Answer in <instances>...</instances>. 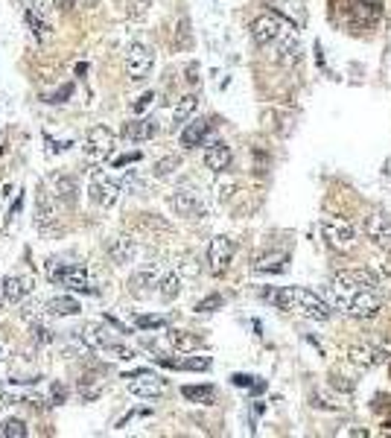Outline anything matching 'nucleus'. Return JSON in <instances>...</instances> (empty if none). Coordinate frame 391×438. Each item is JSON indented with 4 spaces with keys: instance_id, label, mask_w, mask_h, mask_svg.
<instances>
[{
    "instance_id": "obj_22",
    "label": "nucleus",
    "mask_w": 391,
    "mask_h": 438,
    "mask_svg": "<svg viewBox=\"0 0 391 438\" xmlns=\"http://www.w3.org/2000/svg\"><path fill=\"white\" fill-rule=\"evenodd\" d=\"M33 278L27 275H6L4 278V292H6V301H21V298H27L30 292H33Z\"/></svg>"
},
{
    "instance_id": "obj_28",
    "label": "nucleus",
    "mask_w": 391,
    "mask_h": 438,
    "mask_svg": "<svg viewBox=\"0 0 391 438\" xmlns=\"http://www.w3.org/2000/svg\"><path fill=\"white\" fill-rule=\"evenodd\" d=\"M181 395H184L187 400H193V403H205V406H210V403L216 400V388H213V386H184V388H181Z\"/></svg>"
},
{
    "instance_id": "obj_27",
    "label": "nucleus",
    "mask_w": 391,
    "mask_h": 438,
    "mask_svg": "<svg viewBox=\"0 0 391 438\" xmlns=\"http://www.w3.org/2000/svg\"><path fill=\"white\" fill-rule=\"evenodd\" d=\"M27 23H30V30H33V35H35L38 41H47V38H50V18L41 15V12H35L33 6H27Z\"/></svg>"
},
{
    "instance_id": "obj_33",
    "label": "nucleus",
    "mask_w": 391,
    "mask_h": 438,
    "mask_svg": "<svg viewBox=\"0 0 391 438\" xmlns=\"http://www.w3.org/2000/svg\"><path fill=\"white\" fill-rule=\"evenodd\" d=\"M0 435H6V438H27L30 429H27V424L18 421V418H6L4 424H0Z\"/></svg>"
},
{
    "instance_id": "obj_9",
    "label": "nucleus",
    "mask_w": 391,
    "mask_h": 438,
    "mask_svg": "<svg viewBox=\"0 0 391 438\" xmlns=\"http://www.w3.org/2000/svg\"><path fill=\"white\" fill-rule=\"evenodd\" d=\"M155 64V53H152V47H146V44H132L129 47V53H126V73H129V79L132 82H143L146 77H149V70Z\"/></svg>"
},
{
    "instance_id": "obj_34",
    "label": "nucleus",
    "mask_w": 391,
    "mask_h": 438,
    "mask_svg": "<svg viewBox=\"0 0 391 438\" xmlns=\"http://www.w3.org/2000/svg\"><path fill=\"white\" fill-rule=\"evenodd\" d=\"M135 327L137 330H161V327H166V315H137Z\"/></svg>"
},
{
    "instance_id": "obj_18",
    "label": "nucleus",
    "mask_w": 391,
    "mask_h": 438,
    "mask_svg": "<svg viewBox=\"0 0 391 438\" xmlns=\"http://www.w3.org/2000/svg\"><path fill=\"white\" fill-rule=\"evenodd\" d=\"M208 132H210V123L208 120H190V123H184V129H181V146L184 150H196V146H202L205 143V137H208Z\"/></svg>"
},
{
    "instance_id": "obj_32",
    "label": "nucleus",
    "mask_w": 391,
    "mask_h": 438,
    "mask_svg": "<svg viewBox=\"0 0 391 438\" xmlns=\"http://www.w3.org/2000/svg\"><path fill=\"white\" fill-rule=\"evenodd\" d=\"M178 167H181L178 155H166V158H161V161L152 167V176H155V179H169V176H173Z\"/></svg>"
},
{
    "instance_id": "obj_3",
    "label": "nucleus",
    "mask_w": 391,
    "mask_h": 438,
    "mask_svg": "<svg viewBox=\"0 0 391 438\" xmlns=\"http://www.w3.org/2000/svg\"><path fill=\"white\" fill-rule=\"evenodd\" d=\"M47 278L59 286H67L73 292H85V296H96V281L91 278V272L79 263H56L50 260L47 263Z\"/></svg>"
},
{
    "instance_id": "obj_17",
    "label": "nucleus",
    "mask_w": 391,
    "mask_h": 438,
    "mask_svg": "<svg viewBox=\"0 0 391 438\" xmlns=\"http://www.w3.org/2000/svg\"><path fill=\"white\" fill-rule=\"evenodd\" d=\"M135 254H137V246H135L132 237H114V240H108V257H111L117 266L135 263Z\"/></svg>"
},
{
    "instance_id": "obj_4",
    "label": "nucleus",
    "mask_w": 391,
    "mask_h": 438,
    "mask_svg": "<svg viewBox=\"0 0 391 438\" xmlns=\"http://www.w3.org/2000/svg\"><path fill=\"white\" fill-rule=\"evenodd\" d=\"M79 339L96 354H103V356H111V359H132L135 351L123 342H117V339H111V333L103 327V325H85Z\"/></svg>"
},
{
    "instance_id": "obj_20",
    "label": "nucleus",
    "mask_w": 391,
    "mask_h": 438,
    "mask_svg": "<svg viewBox=\"0 0 391 438\" xmlns=\"http://www.w3.org/2000/svg\"><path fill=\"white\" fill-rule=\"evenodd\" d=\"M82 307L76 298H70V296H56L44 304V313L50 315V319H67V315H76Z\"/></svg>"
},
{
    "instance_id": "obj_7",
    "label": "nucleus",
    "mask_w": 391,
    "mask_h": 438,
    "mask_svg": "<svg viewBox=\"0 0 391 438\" xmlns=\"http://www.w3.org/2000/svg\"><path fill=\"white\" fill-rule=\"evenodd\" d=\"M322 234H324V240H327V246L336 249V252H348V249H353L356 234H353V225L348 223V219H341V216H330V219H324V223H322Z\"/></svg>"
},
{
    "instance_id": "obj_15",
    "label": "nucleus",
    "mask_w": 391,
    "mask_h": 438,
    "mask_svg": "<svg viewBox=\"0 0 391 438\" xmlns=\"http://www.w3.org/2000/svg\"><path fill=\"white\" fill-rule=\"evenodd\" d=\"M231 146L225 140H213L208 150H205V164L208 169H213V173H225V169L231 167Z\"/></svg>"
},
{
    "instance_id": "obj_25",
    "label": "nucleus",
    "mask_w": 391,
    "mask_h": 438,
    "mask_svg": "<svg viewBox=\"0 0 391 438\" xmlns=\"http://www.w3.org/2000/svg\"><path fill=\"white\" fill-rule=\"evenodd\" d=\"M169 348L178 351V354H190L196 348H202V336L187 333V330H173L169 333Z\"/></svg>"
},
{
    "instance_id": "obj_30",
    "label": "nucleus",
    "mask_w": 391,
    "mask_h": 438,
    "mask_svg": "<svg viewBox=\"0 0 391 438\" xmlns=\"http://www.w3.org/2000/svg\"><path fill=\"white\" fill-rule=\"evenodd\" d=\"M161 289V298L164 301H173V298H178V292H181V275L178 272H169V275H164L161 278V283H158Z\"/></svg>"
},
{
    "instance_id": "obj_8",
    "label": "nucleus",
    "mask_w": 391,
    "mask_h": 438,
    "mask_svg": "<svg viewBox=\"0 0 391 438\" xmlns=\"http://www.w3.org/2000/svg\"><path fill=\"white\" fill-rule=\"evenodd\" d=\"M169 205H173V210L178 216H187V219H199L208 213V205L196 187H178L173 196H169Z\"/></svg>"
},
{
    "instance_id": "obj_37",
    "label": "nucleus",
    "mask_w": 391,
    "mask_h": 438,
    "mask_svg": "<svg viewBox=\"0 0 391 438\" xmlns=\"http://www.w3.org/2000/svg\"><path fill=\"white\" fill-rule=\"evenodd\" d=\"M283 263H286V254H275V257H268V260H263V263H257V269L260 272H280L283 269Z\"/></svg>"
},
{
    "instance_id": "obj_10",
    "label": "nucleus",
    "mask_w": 391,
    "mask_h": 438,
    "mask_svg": "<svg viewBox=\"0 0 391 438\" xmlns=\"http://www.w3.org/2000/svg\"><path fill=\"white\" fill-rule=\"evenodd\" d=\"M91 202L96 205V208H111L117 199H120V193H123V184L120 181H114L111 176H106V173H94L91 176Z\"/></svg>"
},
{
    "instance_id": "obj_47",
    "label": "nucleus",
    "mask_w": 391,
    "mask_h": 438,
    "mask_svg": "<svg viewBox=\"0 0 391 438\" xmlns=\"http://www.w3.org/2000/svg\"><path fill=\"white\" fill-rule=\"evenodd\" d=\"M388 427H391V421H388Z\"/></svg>"
},
{
    "instance_id": "obj_24",
    "label": "nucleus",
    "mask_w": 391,
    "mask_h": 438,
    "mask_svg": "<svg viewBox=\"0 0 391 438\" xmlns=\"http://www.w3.org/2000/svg\"><path fill=\"white\" fill-rule=\"evenodd\" d=\"M47 181H50V190H53V196L56 199H62V202H73V199H76V181H73V179H67V176H50V179H47Z\"/></svg>"
},
{
    "instance_id": "obj_2",
    "label": "nucleus",
    "mask_w": 391,
    "mask_h": 438,
    "mask_svg": "<svg viewBox=\"0 0 391 438\" xmlns=\"http://www.w3.org/2000/svg\"><path fill=\"white\" fill-rule=\"evenodd\" d=\"M266 301H272L275 307L286 310V313H295V315H304L310 322H327L333 307L327 304L324 296L312 289H304V286H283V289H266L263 292Z\"/></svg>"
},
{
    "instance_id": "obj_1",
    "label": "nucleus",
    "mask_w": 391,
    "mask_h": 438,
    "mask_svg": "<svg viewBox=\"0 0 391 438\" xmlns=\"http://www.w3.org/2000/svg\"><path fill=\"white\" fill-rule=\"evenodd\" d=\"M324 298L333 310L348 313L353 319H374V315H380V307H382L377 289H365L348 278H341L339 272L333 275L330 286L324 289Z\"/></svg>"
},
{
    "instance_id": "obj_44",
    "label": "nucleus",
    "mask_w": 391,
    "mask_h": 438,
    "mask_svg": "<svg viewBox=\"0 0 391 438\" xmlns=\"http://www.w3.org/2000/svg\"><path fill=\"white\" fill-rule=\"evenodd\" d=\"M53 4H56L59 9H73V6H76V0H53Z\"/></svg>"
},
{
    "instance_id": "obj_46",
    "label": "nucleus",
    "mask_w": 391,
    "mask_h": 438,
    "mask_svg": "<svg viewBox=\"0 0 391 438\" xmlns=\"http://www.w3.org/2000/svg\"><path fill=\"white\" fill-rule=\"evenodd\" d=\"M6 304V292H4V278H0V307Z\"/></svg>"
},
{
    "instance_id": "obj_42",
    "label": "nucleus",
    "mask_w": 391,
    "mask_h": 438,
    "mask_svg": "<svg viewBox=\"0 0 391 438\" xmlns=\"http://www.w3.org/2000/svg\"><path fill=\"white\" fill-rule=\"evenodd\" d=\"M73 94V85H62L56 94H50V100L47 103H64V96H70Z\"/></svg>"
},
{
    "instance_id": "obj_21",
    "label": "nucleus",
    "mask_w": 391,
    "mask_h": 438,
    "mask_svg": "<svg viewBox=\"0 0 391 438\" xmlns=\"http://www.w3.org/2000/svg\"><path fill=\"white\" fill-rule=\"evenodd\" d=\"M35 225L41 231H50L56 225V208H53V199H50V193L41 190L38 193V205H35Z\"/></svg>"
},
{
    "instance_id": "obj_12",
    "label": "nucleus",
    "mask_w": 391,
    "mask_h": 438,
    "mask_svg": "<svg viewBox=\"0 0 391 438\" xmlns=\"http://www.w3.org/2000/svg\"><path fill=\"white\" fill-rule=\"evenodd\" d=\"M362 231H365V237H368L377 249L391 252V223H388V216H382L380 210L365 213L362 216Z\"/></svg>"
},
{
    "instance_id": "obj_13",
    "label": "nucleus",
    "mask_w": 391,
    "mask_h": 438,
    "mask_svg": "<svg viewBox=\"0 0 391 438\" xmlns=\"http://www.w3.org/2000/svg\"><path fill=\"white\" fill-rule=\"evenodd\" d=\"M234 260V242L228 237H213L210 240V249H208V263H210V272L213 275H225L228 266Z\"/></svg>"
},
{
    "instance_id": "obj_45",
    "label": "nucleus",
    "mask_w": 391,
    "mask_h": 438,
    "mask_svg": "<svg viewBox=\"0 0 391 438\" xmlns=\"http://www.w3.org/2000/svg\"><path fill=\"white\" fill-rule=\"evenodd\" d=\"M196 73H199V67L190 64V67H187V82H196V79H199V77H196Z\"/></svg>"
},
{
    "instance_id": "obj_40",
    "label": "nucleus",
    "mask_w": 391,
    "mask_h": 438,
    "mask_svg": "<svg viewBox=\"0 0 391 438\" xmlns=\"http://www.w3.org/2000/svg\"><path fill=\"white\" fill-rule=\"evenodd\" d=\"M231 380H234V386H242V388H249V386H254V388H263V383H254L257 377H249V374H234Z\"/></svg>"
},
{
    "instance_id": "obj_41",
    "label": "nucleus",
    "mask_w": 391,
    "mask_h": 438,
    "mask_svg": "<svg viewBox=\"0 0 391 438\" xmlns=\"http://www.w3.org/2000/svg\"><path fill=\"white\" fill-rule=\"evenodd\" d=\"M50 395H53V403L59 406V403H64V400H67V388H64L62 383H53V388H50Z\"/></svg>"
},
{
    "instance_id": "obj_6",
    "label": "nucleus",
    "mask_w": 391,
    "mask_h": 438,
    "mask_svg": "<svg viewBox=\"0 0 391 438\" xmlns=\"http://www.w3.org/2000/svg\"><path fill=\"white\" fill-rule=\"evenodd\" d=\"M114 155V135L106 126H96L85 137V161L88 164H103Z\"/></svg>"
},
{
    "instance_id": "obj_16",
    "label": "nucleus",
    "mask_w": 391,
    "mask_h": 438,
    "mask_svg": "<svg viewBox=\"0 0 391 438\" xmlns=\"http://www.w3.org/2000/svg\"><path fill=\"white\" fill-rule=\"evenodd\" d=\"M155 132H158V123L152 117H140V120H129V123H123V135L126 140H132V143H140V140H149V137H155Z\"/></svg>"
},
{
    "instance_id": "obj_23",
    "label": "nucleus",
    "mask_w": 391,
    "mask_h": 438,
    "mask_svg": "<svg viewBox=\"0 0 391 438\" xmlns=\"http://www.w3.org/2000/svg\"><path fill=\"white\" fill-rule=\"evenodd\" d=\"M158 362L164 369H178V371H208L213 359L210 356H190V359H166V356H158Z\"/></svg>"
},
{
    "instance_id": "obj_29",
    "label": "nucleus",
    "mask_w": 391,
    "mask_h": 438,
    "mask_svg": "<svg viewBox=\"0 0 391 438\" xmlns=\"http://www.w3.org/2000/svg\"><path fill=\"white\" fill-rule=\"evenodd\" d=\"M339 275L348 278V281H353V283H359V286H365V289H377V286H380L377 275L368 272V269H341Z\"/></svg>"
},
{
    "instance_id": "obj_39",
    "label": "nucleus",
    "mask_w": 391,
    "mask_h": 438,
    "mask_svg": "<svg viewBox=\"0 0 391 438\" xmlns=\"http://www.w3.org/2000/svg\"><path fill=\"white\" fill-rule=\"evenodd\" d=\"M152 100H155V94H152V91H149V94H140V96H137V103H132V111H135V114H143L146 108L152 106Z\"/></svg>"
},
{
    "instance_id": "obj_19",
    "label": "nucleus",
    "mask_w": 391,
    "mask_h": 438,
    "mask_svg": "<svg viewBox=\"0 0 391 438\" xmlns=\"http://www.w3.org/2000/svg\"><path fill=\"white\" fill-rule=\"evenodd\" d=\"M161 283V278H158V269L155 266H143V269H137L132 278H129V286H132V292L140 298V296H146L152 286H158Z\"/></svg>"
},
{
    "instance_id": "obj_11",
    "label": "nucleus",
    "mask_w": 391,
    "mask_h": 438,
    "mask_svg": "<svg viewBox=\"0 0 391 438\" xmlns=\"http://www.w3.org/2000/svg\"><path fill=\"white\" fill-rule=\"evenodd\" d=\"M129 392L137 398H161L166 395V380L152 374L149 369H140L129 374Z\"/></svg>"
},
{
    "instance_id": "obj_26",
    "label": "nucleus",
    "mask_w": 391,
    "mask_h": 438,
    "mask_svg": "<svg viewBox=\"0 0 391 438\" xmlns=\"http://www.w3.org/2000/svg\"><path fill=\"white\" fill-rule=\"evenodd\" d=\"M196 106H199V96H193V94L181 96L178 106L173 108V129H181L184 123H190V117L196 114Z\"/></svg>"
},
{
    "instance_id": "obj_14",
    "label": "nucleus",
    "mask_w": 391,
    "mask_h": 438,
    "mask_svg": "<svg viewBox=\"0 0 391 438\" xmlns=\"http://www.w3.org/2000/svg\"><path fill=\"white\" fill-rule=\"evenodd\" d=\"M348 359L356 365V369H377V365L388 362V354L374 348V345H351L348 348Z\"/></svg>"
},
{
    "instance_id": "obj_35",
    "label": "nucleus",
    "mask_w": 391,
    "mask_h": 438,
    "mask_svg": "<svg viewBox=\"0 0 391 438\" xmlns=\"http://www.w3.org/2000/svg\"><path fill=\"white\" fill-rule=\"evenodd\" d=\"M149 12V0H126V15L129 18H143Z\"/></svg>"
},
{
    "instance_id": "obj_36",
    "label": "nucleus",
    "mask_w": 391,
    "mask_h": 438,
    "mask_svg": "<svg viewBox=\"0 0 391 438\" xmlns=\"http://www.w3.org/2000/svg\"><path fill=\"white\" fill-rule=\"evenodd\" d=\"M219 307H222V296H216L213 292V296H208V298H202L199 304H196V313H213Z\"/></svg>"
},
{
    "instance_id": "obj_38",
    "label": "nucleus",
    "mask_w": 391,
    "mask_h": 438,
    "mask_svg": "<svg viewBox=\"0 0 391 438\" xmlns=\"http://www.w3.org/2000/svg\"><path fill=\"white\" fill-rule=\"evenodd\" d=\"M33 339H35L38 345H50L53 342V333L47 330L44 325H33Z\"/></svg>"
},
{
    "instance_id": "obj_43",
    "label": "nucleus",
    "mask_w": 391,
    "mask_h": 438,
    "mask_svg": "<svg viewBox=\"0 0 391 438\" xmlns=\"http://www.w3.org/2000/svg\"><path fill=\"white\" fill-rule=\"evenodd\" d=\"M135 161H140V152H129V155H120V158L114 161V167H117V169H123L126 164H135Z\"/></svg>"
},
{
    "instance_id": "obj_5",
    "label": "nucleus",
    "mask_w": 391,
    "mask_h": 438,
    "mask_svg": "<svg viewBox=\"0 0 391 438\" xmlns=\"http://www.w3.org/2000/svg\"><path fill=\"white\" fill-rule=\"evenodd\" d=\"M289 33H292V23L283 21V18L275 15V12H266V15H260V18L251 21V38H254L260 47H275V44H280Z\"/></svg>"
},
{
    "instance_id": "obj_31",
    "label": "nucleus",
    "mask_w": 391,
    "mask_h": 438,
    "mask_svg": "<svg viewBox=\"0 0 391 438\" xmlns=\"http://www.w3.org/2000/svg\"><path fill=\"white\" fill-rule=\"evenodd\" d=\"M103 386H106V380H100L96 374H85V377L79 380V398H82V400H94L96 395L103 392Z\"/></svg>"
}]
</instances>
